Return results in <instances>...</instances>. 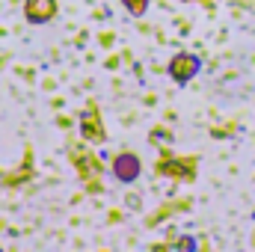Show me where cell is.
Returning a JSON list of instances; mask_svg holds the SVG:
<instances>
[{
	"label": "cell",
	"mask_w": 255,
	"mask_h": 252,
	"mask_svg": "<svg viewBox=\"0 0 255 252\" xmlns=\"http://www.w3.org/2000/svg\"><path fill=\"white\" fill-rule=\"evenodd\" d=\"M24 15L30 24H48L57 15V3L54 0H27L24 3Z\"/></svg>",
	"instance_id": "cell-1"
},
{
	"label": "cell",
	"mask_w": 255,
	"mask_h": 252,
	"mask_svg": "<svg viewBox=\"0 0 255 252\" xmlns=\"http://www.w3.org/2000/svg\"><path fill=\"white\" fill-rule=\"evenodd\" d=\"M113 175H116L122 184H130V181H136V178H139V157H133L130 151L119 154V157L113 160Z\"/></svg>",
	"instance_id": "cell-2"
},
{
	"label": "cell",
	"mask_w": 255,
	"mask_h": 252,
	"mask_svg": "<svg viewBox=\"0 0 255 252\" xmlns=\"http://www.w3.org/2000/svg\"><path fill=\"white\" fill-rule=\"evenodd\" d=\"M196 71H199V57H193V54H178V57L169 63V74H172L178 83H187Z\"/></svg>",
	"instance_id": "cell-3"
}]
</instances>
